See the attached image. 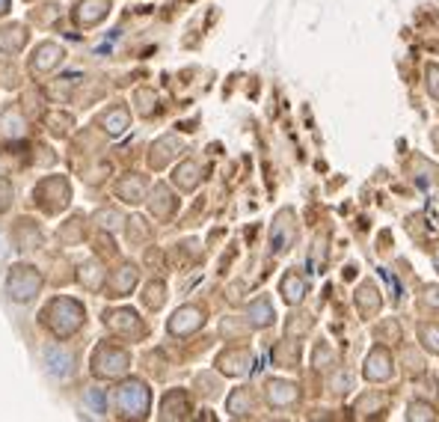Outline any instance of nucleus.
Instances as JSON below:
<instances>
[{
  "mask_svg": "<svg viewBox=\"0 0 439 422\" xmlns=\"http://www.w3.org/2000/svg\"><path fill=\"white\" fill-rule=\"evenodd\" d=\"M42 322L50 327V333L65 339L83 327V307L72 297H54L42 312Z\"/></svg>",
  "mask_w": 439,
  "mask_h": 422,
  "instance_id": "1",
  "label": "nucleus"
},
{
  "mask_svg": "<svg viewBox=\"0 0 439 422\" xmlns=\"http://www.w3.org/2000/svg\"><path fill=\"white\" fill-rule=\"evenodd\" d=\"M148 404H151V393L143 381H125L119 390H116V408L122 416L131 419H146L148 416Z\"/></svg>",
  "mask_w": 439,
  "mask_h": 422,
  "instance_id": "2",
  "label": "nucleus"
},
{
  "mask_svg": "<svg viewBox=\"0 0 439 422\" xmlns=\"http://www.w3.org/2000/svg\"><path fill=\"white\" fill-rule=\"evenodd\" d=\"M131 366V357L128 351H122L119 345H98L95 354H92V375L98 378H119L128 372Z\"/></svg>",
  "mask_w": 439,
  "mask_h": 422,
  "instance_id": "3",
  "label": "nucleus"
},
{
  "mask_svg": "<svg viewBox=\"0 0 439 422\" xmlns=\"http://www.w3.org/2000/svg\"><path fill=\"white\" fill-rule=\"evenodd\" d=\"M69 199H72V191H69V181H65L63 176H48V179L39 181L36 202H39L42 211L57 214V211H63L65 206H69Z\"/></svg>",
  "mask_w": 439,
  "mask_h": 422,
  "instance_id": "4",
  "label": "nucleus"
},
{
  "mask_svg": "<svg viewBox=\"0 0 439 422\" xmlns=\"http://www.w3.org/2000/svg\"><path fill=\"white\" fill-rule=\"evenodd\" d=\"M42 289V277L36 268H30V265H15L12 268V274L6 280V292L12 300H18V303H27L39 295Z\"/></svg>",
  "mask_w": 439,
  "mask_h": 422,
  "instance_id": "5",
  "label": "nucleus"
},
{
  "mask_svg": "<svg viewBox=\"0 0 439 422\" xmlns=\"http://www.w3.org/2000/svg\"><path fill=\"white\" fill-rule=\"evenodd\" d=\"M362 375L365 381L371 384H383V381H389L395 375V360H392V354L386 345H374L368 351V357H365V366H362Z\"/></svg>",
  "mask_w": 439,
  "mask_h": 422,
  "instance_id": "6",
  "label": "nucleus"
},
{
  "mask_svg": "<svg viewBox=\"0 0 439 422\" xmlns=\"http://www.w3.org/2000/svg\"><path fill=\"white\" fill-rule=\"evenodd\" d=\"M294 238H297L294 211H291V209H282V211L276 214L273 226H270V250H273L276 256H279V253H288L291 244H294Z\"/></svg>",
  "mask_w": 439,
  "mask_h": 422,
  "instance_id": "7",
  "label": "nucleus"
},
{
  "mask_svg": "<svg viewBox=\"0 0 439 422\" xmlns=\"http://www.w3.org/2000/svg\"><path fill=\"white\" fill-rule=\"evenodd\" d=\"M104 325H107L113 333L125 336V339H143V336H146L143 318L134 312V310H113V312H107V315H104Z\"/></svg>",
  "mask_w": 439,
  "mask_h": 422,
  "instance_id": "8",
  "label": "nucleus"
},
{
  "mask_svg": "<svg viewBox=\"0 0 439 422\" xmlns=\"http://www.w3.org/2000/svg\"><path fill=\"white\" fill-rule=\"evenodd\" d=\"M300 399V386L291 384V381H282V378H273V381H267V404L270 408H276V411H288L294 408Z\"/></svg>",
  "mask_w": 439,
  "mask_h": 422,
  "instance_id": "9",
  "label": "nucleus"
},
{
  "mask_svg": "<svg viewBox=\"0 0 439 422\" xmlns=\"http://www.w3.org/2000/svg\"><path fill=\"white\" fill-rule=\"evenodd\" d=\"M202 325H205V312H202L199 307H181V310L170 318L166 330H170L173 336H190V333L199 330Z\"/></svg>",
  "mask_w": 439,
  "mask_h": 422,
  "instance_id": "10",
  "label": "nucleus"
},
{
  "mask_svg": "<svg viewBox=\"0 0 439 422\" xmlns=\"http://www.w3.org/2000/svg\"><path fill=\"white\" fill-rule=\"evenodd\" d=\"M217 366H220V372H226L232 378L246 375L252 369V354L246 348H229V351H223L217 357Z\"/></svg>",
  "mask_w": 439,
  "mask_h": 422,
  "instance_id": "11",
  "label": "nucleus"
},
{
  "mask_svg": "<svg viewBox=\"0 0 439 422\" xmlns=\"http://www.w3.org/2000/svg\"><path fill=\"white\" fill-rule=\"evenodd\" d=\"M107 12H110V0H80L75 6V21L80 27H92L104 19Z\"/></svg>",
  "mask_w": 439,
  "mask_h": 422,
  "instance_id": "12",
  "label": "nucleus"
},
{
  "mask_svg": "<svg viewBox=\"0 0 439 422\" xmlns=\"http://www.w3.org/2000/svg\"><path fill=\"white\" fill-rule=\"evenodd\" d=\"M137 280H140V271L131 262H125L122 268H116L113 280H110V297H125V295H131V289L137 285Z\"/></svg>",
  "mask_w": 439,
  "mask_h": 422,
  "instance_id": "13",
  "label": "nucleus"
},
{
  "mask_svg": "<svg viewBox=\"0 0 439 422\" xmlns=\"http://www.w3.org/2000/svg\"><path fill=\"white\" fill-rule=\"evenodd\" d=\"M306 292H309V283H306V277H300L297 274V268L294 271H288L282 277V283H279V295L291 303V307H297V303L306 297Z\"/></svg>",
  "mask_w": 439,
  "mask_h": 422,
  "instance_id": "14",
  "label": "nucleus"
},
{
  "mask_svg": "<svg viewBox=\"0 0 439 422\" xmlns=\"http://www.w3.org/2000/svg\"><path fill=\"white\" fill-rule=\"evenodd\" d=\"M357 307H359V315L362 318H374L383 307V297L377 292V285L374 283H362L359 289H357Z\"/></svg>",
  "mask_w": 439,
  "mask_h": 422,
  "instance_id": "15",
  "label": "nucleus"
},
{
  "mask_svg": "<svg viewBox=\"0 0 439 422\" xmlns=\"http://www.w3.org/2000/svg\"><path fill=\"white\" fill-rule=\"evenodd\" d=\"M188 413H190V401H188V393L184 390H173L163 396V404H161L163 419H184Z\"/></svg>",
  "mask_w": 439,
  "mask_h": 422,
  "instance_id": "16",
  "label": "nucleus"
},
{
  "mask_svg": "<svg viewBox=\"0 0 439 422\" xmlns=\"http://www.w3.org/2000/svg\"><path fill=\"white\" fill-rule=\"evenodd\" d=\"M148 209H151V214L155 217H161V221H166V217H173L175 214V209H178V199L163 188V184H158L155 188V194H151V199H148Z\"/></svg>",
  "mask_w": 439,
  "mask_h": 422,
  "instance_id": "17",
  "label": "nucleus"
},
{
  "mask_svg": "<svg viewBox=\"0 0 439 422\" xmlns=\"http://www.w3.org/2000/svg\"><path fill=\"white\" fill-rule=\"evenodd\" d=\"M116 194H119V199L131 202V206H137V202H143V194H146V179L131 173L125 179H119V184H116Z\"/></svg>",
  "mask_w": 439,
  "mask_h": 422,
  "instance_id": "18",
  "label": "nucleus"
},
{
  "mask_svg": "<svg viewBox=\"0 0 439 422\" xmlns=\"http://www.w3.org/2000/svg\"><path fill=\"white\" fill-rule=\"evenodd\" d=\"M60 60H63V48L54 42H45V45H39L36 57H33V72H39V75L50 72L54 65H60Z\"/></svg>",
  "mask_w": 439,
  "mask_h": 422,
  "instance_id": "19",
  "label": "nucleus"
},
{
  "mask_svg": "<svg viewBox=\"0 0 439 422\" xmlns=\"http://www.w3.org/2000/svg\"><path fill=\"white\" fill-rule=\"evenodd\" d=\"M181 152V143L175 140V137H161L155 146H151V155H148V164L155 167V170H161V167L166 164V161H173L175 155Z\"/></svg>",
  "mask_w": 439,
  "mask_h": 422,
  "instance_id": "20",
  "label": "nucleus"
},
{
  "mask_svg": "<svg viewBox=\"0 0 439 422\" xmlns=\"http://www.w3.org/2000/svg\"><path fill=\"white\" fill-rule=\"evenodd\" d=\"M273 318H276L273 303H270L267 297H259V300H252V303H249V310H246V322H249L252 327H270V325H273Z\"/></svg>",
  "mask_w": 439,
  "mask_h": 422,
  "instance_id": "21",
  "label": "nucleus"
},
{
  "mask_svg": "<svg viewBox=\"0 0 439 422\" xmlns=\"http://www.w3.org/2000/svg\"><path fill=\"white\" fill-rule=\"evenodd\" d=\"M273 363L282 366V369H297L300 366V342H291V336L288 339H282L276 348H273Z\"/></svg>",
  "mask_w": 439,
  "mask_h": 422,
  "instance_id": "22",
  "label": "nucleus"
},
{
  "mask_svg": "<svg viewBox=\"0 0 439 422\" xmlns=\"http://www.w3.org/2000/svg\"><path fill=\"white\" fill-rule=\"evenodd\" d=\"M45 363H48V372H54L60 378L72 375V369H75V357L69 351H60V348H48L45 351Z\"/></svg>",
  "mask_w": 439,
  "mask_h": 422,
  "instance_id": "23",
  "label": "nucleus"
},
{
  "mask_svg": "<svg viewBox=\"0 0 439 422\" xmlns=\"http://www.w3.org/2000/svg\"><path fill=\"white\" fill-rule=\"evenodd\" d=\"M226 408H229V413H232V416L244 419V416H252V408H256V399H252V393L246 390V386H238V390H234V393L229 396Z\"/></svg>",
  "mask_w": 439,
  "mask_h": 422,
  "instance_id": "24",
  "label": "nucleus"
},
{
  "mask_svg": "<svg viewBox=\"0 0 439 422\" xmlns=\"http://www.w3.org/2000/svg\"><path fill=\"white\" fill-rule=\"evenodd\" d=\"M128 122H131V116H128V110L122 107V105H116V107H110L104 116L98 120V125L104 128L107 134H113V137H119V134L128 128Z\"/></svg>",
  "mask_w": 439,
  "mask_h": 422,
  "instance_id": "25",
  "label": "nucleus"
},
{
  "mask_svg": "<svg viewBox=\"0 0 439 422\" xmlns=\"http://www.w3.org/2000/svg\"><path fill=\"white\" fill-rule=\"evenodd\" d=\"M27 45V30L21 24H9L0 30V51L4 54H15V51H21Z\"/></svg>",
  "mask_w": 439,
  "mask_h": 422,
  "instance_id": "26",
  "label": "nucleus"
},
{
  "mask_svg": "<svg viewBox=\"0 0 439 422\" xmlns=\"http://www.w3.org/2000/svg\"><path fill=\"white\" fill-rule=\"evenodd\" d=\"M15 235H18V244H21V250H36L39 244H42V232H39V226L33 223V221H18V226H15Z\"/></svg>",
  "mask_w": 439,
  "mask_h": 422,
  "instance_id": "27",
  "label": "nucleus"
},
{
  "mask_svg": "<svg viewBox=\"0 0 439 422\" xmlns=\"http://www.w3.org/2000/svg\"><path fill=\"white\" fill-rule=\"evenodd\" d=\"M199 179H202V170H199L196 161H184L178 170H175V184H178L181 191H193L196 184H199Z\"/></svg>",
  "mask_w": 439,
  "mask_h": 422,
  "instance_id": "28",
  "label": "nucleus"
},
{
  "mask_svg": "<svg viewBox=\"0 0 439 422\" xmlns=\"http://www.w3.org/2000/svg\"><path fill=\"white\" fill-rule=\"evenodd\" d=\"M315 327V318L309 312H291L288 315V322H285V336H306L309 330Z\"/></svg>",
  "mask_w": 439,
  "mask_h": 422,
  "instance_id": "29",
  "label": "nucleus"
},
{
  "mask_svg": "<svg viewBox=\"0 0 439 422\" xmlns=\"http://www.w3.org/2000/svg\"><path fill=\"white\" fill-rule=\"evenodd\" d=\"M77 280H80L83 285H87L90 292H95V289H101V283H104V271H101V265H98V262H87V265H80Z\"/></svg>",
  "mask_w": 439,
  "mask_h": 422,
  "instance_id": "30",
  "label": "nucleus"
},
{
  "mask_svg": "<svg viewBox=\"0 0 439 422\" xmlns=\"http://www.w3.org/2000/svg\"><path fill=\"white\" fill-rule=\"evenodd\" d=\"M163 300H166V285H163L161 280L148 283L146 292H143V303H146V307H148V310H161Z\"/></svg>",
  "mask_w": 439,
  "mask_h": 422,
  "instance_id": "31",
  "label": "nucleus"
},
{
  "mask_svg": "<svg viewBox=\"0 0 439 422\" xmlns=\"http://www.w3.org/2000/svg\"><path fill=\"white\" fill-rule=\"evenodd\" d=\"M418 336H421V345H425L430 354H439V322L418 325Z\"/></svg>",
  "mask_w": 439,
  "mask_h": 422,
  "instance_id": "32",
  "label": "nucleus"
},
{
  "mask_svg": "<svg viewBox=\"0 0 439 422\" xmlns=\"http://www.w3.org/2000/svg\"><path fill=\"white\" fill-rule=\"evenodd\" d=\"M407 419H416V422H430L436 419V408L428 401H410L407 404Z\"/></svg>",
  "mask_w": 439,
  "mask_h": 422,
  "instance_id": "33",
  "label": "nucleus"
},
{
  "mask_svg": "<svg viewBox=\"0 0 439 422\" xmlns=\"http://www.w3.org/2000/svg\"><path fill=\"white\" fill-rule=\"evenodd\" d=\"M365 411H374V416H383L386 413V399L383 396H365V399H359L357 401V413L359 416H365Z\"/></svg>",
  "mask_w": 439,
  "mask_h": 422,
  "instance_id": "34",
  "label": "nucleus"
},
{
  "mask_svg": "<svg viewBox=\"0 0 439 422\" xmlns=\"http://www.w3.org/2000/svg\"><path fill=\"white\" fill-rule=\"evenodd\" d=\"M332 366H335V351L327 342H320L315 348V369L320 372V369H332Z\"/></svg>",
  "mask_w": 439,
  "mask_h": 422,
  "instance_id": "35",
  "label": "nucleus"
},
{
  "mask_svg": "<svg viewBox=\"0 0 439 422\" xmlns=\"http://www.w3.org/2000/svg\"><path fill=\"white\" fill-rule=\"evenodd\" d=\"M137 101H140V113L143 116H151V113H155V93H151V90H137Z\"/></svg>",
  "mask_w": 439,
  "mask_h": 422,
  "instance_id": "36",
  "label": "nucleus"
},
{
  "mask_svg": "<svg viewBox=\"0 0 439 422\" xmlns=\"http://www.w3.org/2000/svg\"><path fill=\"white\" fill-rule=\"evenodd\" d=\"M48 122H50V131L60 134V137H63V134L69 131V125H72V116H65V113H54V116H48Z\"/></svg>",
  "mask_w": 439,
  "mask_h": 422,
  "instance_id": "37",
  "label": "nucleus"
},
{
  "mask_svg": "<svg viewBox=\"0 0 439 422\" xmlns=\"http://www.w3.org/2000/svg\"><path fill=\"white\" fill-rule=\"evenodd\" d=\"M428 93L433 101H439V65L436 63L428 65Z\"/></svg>",
  "mask_w": 439,
  "mask_h": 422,
  "instance_id": "38",
  "label": "nucleus"
},
{
  "mask_svg": "<svg viewBox=\"0 0 439 422\" xmlns=\"http://www.w3.org/2000/svg\"><path fill=\"white\" fill-rule=\"evenodd\" d=\"M421 303L428 310H439V285H425L421 289Z\"/></svg>",
  "mask_w": 439,
  "mask_h": 422,
  "instance_id": "39",
  "label": "nucleus"
},
{
  "mask_svg": "<svg viewBox=\"0 0 439 422\" xmlns=\"http://www.w3.org/2000/svg\"><path fill=\"white\" fill-rule=\"evenodd\" d=\"M83 399H87V404H90L95 413H104L107 411V401H104V393H101V390H90Z\"/></svg>",
  "mask_w": 439,
  "mask_h": 422,
  "instance_id": "40",
  "label": "nucleus"
},
{
  "mask_svg": "<svg viewBox=\"0 0 439 422\" xmlns=\"http://www.w3.org/2000/svg\"><path fill=\"white\" fill-rule=\"evenodd\" d=\"M60 238L63 241H80V217H75V221H69V226L60 229Z\"/></svg>",
  "mask_w": 439,
  "mask_h": 422,
  "instance_id": "41",
  "label": "nucleus"
},
{
  "mask_svg": "<svg viewBox=\"0 0 439 422\" xmlns=\"http://www.w3.org/2000/svg\"><path fill=\"white\" fill-rule=\"evenodd\" d=\"M131 226H128V238H134V241H140V238H148V229L143 226V221H137V217H134V221H128Z\"/></svg>",
  "mask_w": 439,
  "mask_h": 422,
  "instance_id": "42",
  "label": "nucleus"
},
{
  "mask_svg": "<svg viewBox=\"0 0 439 422\" xmlns=\"http://www.w3.org/2000/svg\"><path fill=\"white\" fill-rule=\"evenodd\" d=\"M12 206V184L6 179H0V211H6Z\"/></svg>",
  "mask_w": 439,
  "mask_h": 422,
  "instance_id": "43",
  "label": "nucleus"
},
{
  "mask_svg": "<svg viewBox=\"0 0 439 422\" xmlns=\"http://www.w3.org/2000/svg\"><path fill=\"white\" fill-rule=\"evenodd\" d=\"M342 386H350V378L339 372V378H335V381H332V393H345V390H342Z\"/></svg>",
  "mask_w": 439,
  "mask_h": 422,
  "instance_id": "44",
  "label": "nucleus"
},
{
  "mask_svg": "<svg viewBox=\"0 0 439 422\" xmlns=\"http://www.w3.org/2000/svg\"><path fill=\"white\" fill-rule=\"evenodd\" d=\"M9 9V0H0V12H6Z\"/></svg>",
  "mask_w": 439,
  "mask_h": 422,
  "instance_id": "45",
  "label": "nucleus"
},
{
  "mask_svg": "<svg viewBox=\"0 0 439 422\" xmlns=\"http://www.w3.org/2000/svg\"><path fill=\"white\" fill-rule=\"evenodd\" d=\"M433 265H436V271H439V247H436V253H433Z\"/></svg>",
  "mask_w": 439,
  "mask_h": 422,
  "instance_id": "46",
  "label": "nucleus"
},
{
  "mask_svg": "<svg viewBox=\"0 0 439 422\" xmlns=\"http://www.w3.org/2000/svg\"><path fill=\"white\" fill-rule=\"evenodd\" d=\"M4 253H6V250H4V241H0V259H4Z\"/></svg>",
  "mask_w": 439,
  "mask_h": 422,
  "instance_id": "47",
  "label": "nucleus"
}]
</instances>
